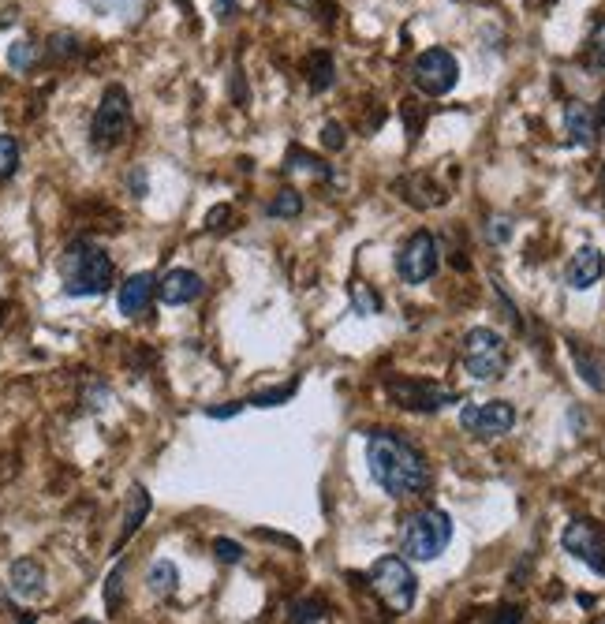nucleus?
Masks as SVG:
<instances>
[{
	"label": "nucleus",
	"mask_w": 605,
	"mask_h": 624,
	"mask_svg": "<svg viewBox=\"0 0 605 624\" xmlns=\"http://www.w3.org/2000/svg\"><path fill=\"white\" fill-rule=\"evenodd\" d=\"M366 464H370L374 483L389 497H396V501L426 494L430 483H434V471H430V460L423 456V449L411 445L396 430H374L370 434V441H366Z\"/></svg>",
	"instance_id": "obj_1"
},
{
	"label": "nucleus",
	"mask_w": 605,
	"mask_h": 624,
	"mask_svg": "<svg viewBox=\"0 0 605 624\" xmlns=\"http://www.w3.org/2000/svg\"><path fill=\"white\" fill-rule=\"evenodd\" d=\"M60 277H64V292L75 299L105 296L116 277V266L109 251L94 240H71L60 258Z\"/></svg>",
	"instance_id": "obj_2"
},
{
	"label": "nucleus",
	"mask_w": 605,
	"mask_h": 624,
	"mask_svg": "<svg viewBox=\"0 0 605 624\" xmlns=\"http://www.w3.org/2000/svg\"><path fill=\"white\" fill-rule=\"evenodd\" d=\"M452 542V516L445 509H419L404 520L400 531V550L411 561H434L449 550Z\"/></svg>",
	"instance_id": "obj_3"
},
{
	"label": "nucleus",
	"mask_w": 605,
	"mask_h": 624,
	"mask_svg": "<svg viewBox=\"0 0 605 624\" xmlns=\"http://www.w3.org/2000/svg\"><path fill=\"white\" fill-rule=\"evenodd\" d=\"M366 580H370V591H374L393 613H408L411 606H415L419 583H415V572H411V565L404 557L389 554V557H381V561H374Z\"/></svg>",
	"instance_id": "obj_4"
},
{
	"label": "nucleus",
	"mask_w": 605,
	"mask_h": 624,
	"mask_svg": "<svg viewBox=\"0 0 605 624\" xmlns=\"http://www.w3.org/2000/svg\"><path fill=\"white\" fill-rule=\"evenodd\" d=\"M131 135V98L124 86H105L98 101V113L90 120V142L94 150H116Z\"/></svg>",
	"instance_id": "obj_5"
},
{
	"label": "nucleus",
	"mask_w": 605,
	"mask_h": 624,
	"mask_svg": "<svg viewBox=\"0 0 605 624\" xmlns=\"http://www.w3.org/2000/svg\"><path fill=\"white\" fill-rule=\"evenodd\" d=\"M464 370L475 382H497L508 370V341L497 329H471L464 337Z\"/></svg>",
	"instance_id": "obj_6"
},
{
	"label": "nucleus",
	"mask_w": 605,
	"mask_h": 624,
	"mask_svg": "<svg viewBox=\"0 0 605 624\" xmlns=\"http://www.w3.org/2000/svg\"><path fill=\"white\" fill-rule=\"evenodd\" d=\"M411 83H415V90H423L426 98H445L452 86L460 83V60L441 45L426 49L411 64Z\"/></svg>",
	"instance_id": "obj_7"
},
{
	"label": "nucleus",
	"mask_w": 605,
	"mask_h": 624,
	"mask_svg": "<svg viewBox=\"0 0 605 624\" xmlns=\"http://www.w3.org/2000/svg\"><path fill=\"white\" fill-rule=\"evenodd\" d=\"M385 393L393 397L396 408H404V412H441L445 404H456L460 393L456 389H445V385H434V382H419V378H389L385 382Z\"/></svg>",
	"instance_id": "obj_8"
},
{
	"label": "nucleus",
	"mask_w": 605,
	"mask_h": 624,
	"mask_svg": "<svg viewBox=\"0 0 605 624\" xmlns=\"http://www.w3.org/2000/svg\"><path fill=\"white\" fill-rule=\"evenodd\" d=\"M441 266V247H437L434 232H415L400 255H396V273L404 284H426Z\"/></svg>",
	"instance_id": "obj_9"
},
{
	"label": "nucleus",
	"mask_w": 605,
	"mask_h": 624,
	"mask_svg": "<svg viewBox=\"0 0 605 624\" xmlns=\"http://www.w3.org/2000/svg\"><path fill=\"white\" fill-rule=\"evenodd\" d=\"M561 546L564 554H572L576 561H583V565L591 568V572H598V576H605V527L594 524V520H572V524L561 531Z\"/></svg>",
	"instance_id": "obj_10"
},
{
	"label": "nucleus",
	"mask_w": 605,
	"mask_h": 624,
	"mask_svg": "<svg viewBox=\"0 0 605 624\" xmlns=\"http://www.w3.org/2000/svg\"><path fill=\"white\" fill-rule=\"evenodd\" d=\"M460 426L475 438H501L516 426V408L508 400H486V404H464Z\"/></svg>",
	"instance_id": "obj_11"
},
{
	"label": "nucleus",
	"mask_w": 605,
	"mask_h": 624,
	"mask_svg": "<svg viewBox=\"0 0 605 624\" xmlns=\"http://www.w3.org/2000/svg\"><path fill=\"white\" fill-rule=\"evenodd\" d=\"M396 191H400V199L415 206V210H434L441 202L449 199L445 195V187L437 184L434 176H426V172H411V176H400L396 180Z\"/></svg>",
	"instance_id": "obj_12"
},
{
	"label": "nucleus",
	"mask_w": 605,
	"mask_h": 624,
	"mask_svg": "<svg viewBox=\"0 0 605 624\" xmlns=\"http://www.w3.org/2000/svg\"><path fill=\"white\" fill-rule=\"evenodd\" d=\"M202 277L195 270H169L161 281H157V299L165 307H183V303H195L202 296Z\"/></svg>",
	"instance_id": "obj_13"
},
{
	"label": "nucleus",
	"mask_w": 605,
	"mask_h": 624,
	"mask_svg": "<svg viewBox=\"0 0 605 624\" xmlns=\"http://www.w3.org/2000/svg\"><path fill=\"white\" fill-rule=\"evenodd\" d=\"M154 296H157V277L154 273H131V277L120 284V296H116V303H120V314H127V318H139V314L150 311Z\"/></svg>",
	"instance_id": "obj_14"
},
{
	"label": "nucleus",
	"mask_w": 605,
	"mask_h": 624,
	"mask_svg": "<svg viewBox=\"0 0 605 624\" xmlns=\"http://www.w3.org/2000/svg\"><path fill=\"white\" fill-rule=\"evenodd\" d=\"M605 273V255L598 247H579L572 262H568V270H564V284L568 288H576V292H587L591 284L602 281Z\"/></svg>",
	"instance_id": "obj_15"
},
{
	"label": "nucleus",
	"mask_w": 605,
	"mask_h": 624,
	"mask_svg": "<svg viewBox=\"0 0 605 624\" xmlns=\"http://www.w3.org/2000/svg\"><path fill=\"white\" fill-rule=\"evenodd\" d=\"M564 131H568V139L576 142V146L591 150L594 142H598V120H594L591 105L568 101V105H564Z\"/></svg>",
	"instance_id": "obj_16"
},
{
	"label": "nucleus",
	"mask_w": 605,
	"mask_h": 624,
	"mask_svg": "<svg viewBox=\"0 0 605 624\" xmlns=\"http://www.w3.org/2000/svg\"><path fill=\"white\" fill-rule=\"evenodd\" d=\"M8 587H12L15 598H42V591H45L42 565H38V561H30V557L12 561V568H8Z\"/></svg>",
	"instance_id": "obj_17"
},
{
	"label": "nucleus",
	"mask_w": 605,
	"mask_h": 624,
	"mask_svg": "<svg viewBox=\"0 0 605 624\" xmlns=\"http://www.w3.org/2000/svg\"><path fill=\"white\" fill-rule=\"evenodd\" d=\"M150 516V494L142 490V486H131V494H127V512H124V527H120V539H116V550H124V542L135 535L142 527V520Z\"/></svg>",
	"instance_id": "obj_18"
},
{
	"label": "nucleus",
	"mask_w": 605,
	"mask_h": 624,
	"mask_svg": "<svg viewBox=\"0 0 605 624\" xmlns=\"http://www.w3.org/2000/svg\"><path fill=\"white\" fill-rule=\"evenodd\" d=\"M83 53V42H79V34H71V30H57L49 42H45V57L64 64V60H75Z\"/></svg>",
	"instance_id": "obj_19"
},
{
	"label": "nucleus",
	"mask_w": 605,
	"mask_h": 624,
	"mask_svg": "<svg viewBox=\"0 0 605 624\" xmlns=\"http://www.w3.org/2000/svg\"><path fill=\"white\" fill-rule=\"evenodd\" d=\"M269 217H277V221H296L299 213H303V195H299L296 187H284L273 195V202L266 206Z\"/></svg>",
	"instance_id": "obj_20"
},
{
	"label": "nucleus",
	"mask_w": 605,
	"mask_h": 624,
	"mask_svg": "<svg viewBox=\"0 0 605 624\" xmlns=\"http://www.w3.org/2000/svg\"><path fill=\"white\" fill-rule=\"evenodd\" d=\"M176 583H180V572H176L172 561H154L150 572H146V587H150L154 595H172Z\"/></svg>",
	"instance_id": "obj_21"
},
{
	"label": "nucleus",
	"mask_w": 605,
	"mask_h": 624,
	"mask_svg": "<svg viewBox=\"0 0 605 624\" xmlns=\"http://www.w3.org/2000/svg\"><path fill=\"white\" fill-rule=\"evenodd\" d=\"M307 83H310V90H318V94L333 86V57H329V53H310Z\"/></svg>",
	"instance_id": "obj_22"
},
{
	"label": "nucleus",
	"mask_w": 605,
	"mask_h": 624,
	"mask_svg": "<svg viewBox=\"0 0 605 624\" xmlns=\"http://www.w3.org/2000/svg\"><path fill=\"white\" fill-rule=\"evenodd\" d=\"M38 57H42V49L30 42V38H19V42L8 45V68L15 71H30L38 64Z\"/></svg>",
	"instance_id": "obj_23"
},
{
	"label": "nucleus",
	"mask_w": 605,
	"mask_h": 624,
	"mask_svg": "<svg viewBox=\"0 0 605 624\" xmlns=\"http://www.w3.org/2000/svg\"><path fill=\"white\" fill-rule=\"evenodd\" d=\"M572 355H576V367L583 374V382L591 385V389H605V367L594 359L591 352H583L579 344H572Z\"/></svg>",
	"instance_id": "obj_24"
},
{
	"label": "nucleus",
	"mask_w": 605,
	"mask_h": 624,
	"mask_svg": "<svg viewBox=\"0 0 605 624\" xmlns=\"http://www.w3.org/2000/svg\"><path fill=\"white\" fill-rule=\"evenodd\" d=\"M124 576H127V568L124 561L109 572V583H105V606H109V613H116L120 606H124Z\"/></svg>",
	"instance_id": "obj_25"
},
{
	"label": "nucleus",
	"mask_w": 605,
	"mask_h": 624,
	"mask_svg": "<svg viewBox=\"0 0 605 624\" xmlns=\"http://www.w3.org/2000/svg\"><path fill=\"white\" fill-rule=\"evenodd\" d=\"M15 169H19V142L12 135H0V184L12 180Z\"/></svg>",
	"instance_id": "obj_26"
},
{
	"label": "nucleus",
	"mask_w": 605,
	"mask_h": 624,
	"mask_svg": "<svg viewBox=\"0 0 605 624\" xmlns=\"http://www.w3.org/2000/svg\"><path fill=\"white\" fill-rule=\"evenodd\" d=\"M292 397H296V382L277 385V389H262V393H254L251 397V404L254 408H277V404H288Z\"/></svg>",
	"instance_id": "obj_27"
},
{
	"label": "nucleus",
	"mask_w": 605,
	"mask_h": 624,
	"mask_svg": "<svg viewBox=\"0 0 605 624\" xmlns=\"http://www.w3.org/2000/svg\"><path fill=\"white\" fill-rule=\"evenodd\" d=\"M352 307L359 314H378L381 311V296L378 292H370V284H352Z\"/></svg>",
	"instance_id": "obj_28"
},
{
	"label": "nucleus",
	"mask_w": 605,
	"mask_h": 624,
	"mask_svg": "<svg viewBox=\"0 0 605 624\" xmlns=\"http://www.w3.org/2000/svg\"><path fill=\"white\" fill-rule=\"evenodd\" d=\"M288 624H322V602H314V598L296 602L288 613Z\"/></svg>",
	"instance_id": "obj_29"
},
{
	"label": "nucleus",
	"mask_w": 605,
	"mask_h": 624,
	"mask_svg": "<svg viewBox=\"0 0 605 624\" xmlns=\"http://www.w3.org/2000/svg\"><path fill=\"white\" fill-rule=\"evenodd\" d=\"M213 554H217V561H225V565H240L243 561V546L232 539H217L213 542Z\"/></svg>",
	"instance_id": "obj_30"
},
{
	"label": "nucleus",
	"mask_w": 605,
	"mask_h": 624,
	"mask_svg": "<svg viewBox=\"0 0 605 624\" xmlns=\"http://www.w3.org/2000/svg\"><path fill=\"white\" fill-rule=\"evenodd\" d=\"M322 146L325 150H333V154L344 150V128H340L337 120H329V124L322 128Z\"/></svg>",
	"instance_id": "obj_31"
},
{
	"label": "nucleus",
	"mask_w": 605,
	"mask_h": 624,
	"mask_svg": "<svg viewBox=\"0 0 605 624\" xmlns=\"http://www.w3.org/2000/svg\"><path fill=\"white\" fill-rule=\"evenodd\" d=\"M591 57H594L598 68H605V19L594 27V34H591Z\"/></svg>",
	"instance_id": "obj_32"
},
{
	"label": "nucleus",
	"mask_w": 605,
	"mask_h": 624,
	"mask_svg": "<svg viewBox=\"0 0 605 624\" xmlns=\"http://www.w3.org/2000/svg\"><path fill=\"white\" fill-rule=\"evenodd\" d=\"M486 236H490L493 243H505L508 236H512V221H508V217H493L490 228H486Z\"/></svg>",
	"instance_id": "obj_33"
},
{
	"label": "nucleus",
	"mask_w": 605,
	"mask_h": 624,
	"mask_svg": "<svg viewBox=\"0 0 605 624\" xmlns=\"http://www.w3.org/2000/svg\"><path fill=\"white\" fill-rule=\"evenodd\" d=\"M404 124H408L411 135H419V128H423V113H415V101H404Z\"/></svg>",
	"instance_id": "obj_34"
},
{
	"label": "nucleus",
	"mask_w": 605,
	"mask_h": 624,
	"mask_svg": "<svg viewBox=\"0 0 605 624\" xmlns=\"http://www.w3.org/2000/svg\"><path fill=\"white\" fill-rule=\"evenodd\" d=\"M520 621H523L520 606H505V610H497V617L490 624H520Z\"/></svg>",
	"instance_id": "obj_35"
},
{
	"label": "nucleus",
	"mask_w": 605,
	"mask_h": 624,
	"mask_svg": "<svg viewBox=\"0 0 605 624\" xmlns=\"http://www.w3.org/2000/svg\"><path fill=\"white\" fill-rule=\"evenodd\" d=\"M243 412V404L240 400H232V404H228V408H210V419H232V415H240Z\"/></svg>",
	"instance_id": "obj_36"
},
{
	"label": "nucleus",
	"mask_w": 605,
	"mask_h": 624,
	"mask_svg": "<svg viewBox=\"0 0 605 624\" xmlns=\"http://www.w3.org/2000/svg\"><path fill=\"white\" fill-rule=\"evenodd\" d=\"M232 12H236V0H213V15L225 23V19H232Z\"/></svg>",
	"instance_id": "obj_37"
},
{
	"label": "nucleus",
	"mask_w": 605,
	"mask_h": 624,
	"mask_svg": "<svg viewBox=\"0 0 605 624\" xmlns=\"http://www.w3.org/2000/svg\"><path fill=\"white\" fill-rule=\"evenodd\" d=\"M594 120H598V131H605V94H602V105H598V113H594Z\"/></svg>",
	"instance_id": "obj_38"
},
{
	"label": "nucleus",
	"mask_w": 605,
	"mask_h": 624,
	"mask_svg": "<svg viewBox=\"0 0 605 624\" xmlns=\"http://www.w3.org/2000/svg\"><path fill=\"white\" fill-rule=\"evenodd\" d=\"M4 318H8V303L0 299V326H4Z\"/></svg>",
	"instance_id": "obj_39"
},
{
	"label": "nucleus",
	"mask_w": 605,
	"mask_h": 624,
	"mask_svg": "<svg viewBox=\"0 0 605 624\" xmlns=\"http://www.w3.org/2000/svg\"><path fill=\"white\" fill-rule=\"evenodd\" d=\"M75 624H98V621H90V617H83V621H75Z\"/></svg>",
	"instance_id": "obj_40"
},
{
	"label": "nucleus",
	"mask_w": 605,
	"mask_h": 624,
	"mask_svg": "<svg viewBox=\"0 0 605 624\" xmlns=\"http://www.w3.org/2000/svg\"><path fill=\"white\" fill-rule=\"evenodd\" d=\"M602 187H605V169H602Z\"/></svg>",
	"instance_id": "obj_41"
}]
</instances>
